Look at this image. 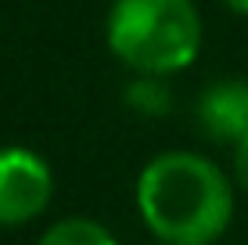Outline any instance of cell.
<instances>
[{"instance_id":"52a82bcc","label":"cell","mask_w":248,"mask_h":245,"mask_svg":"<svg viewBox=\"0 0 248 245\" xmlns=\"http://www.w3.org/2000/svg\"><path fill=\"white\" fill-rule=\"evenodd\" d=\"M234 184L248 195V133L234 145Z\"/></svg>"},{"instance_id":"6da1fadb","label":"cell","mask_w":248,"mask_h":245,"mask_svg":"<svg viewBox=\"0 0 248 245\" xmlns=\"http://www.w3.org/2000/svg\"><path fill=\"white\" fill-rule=\"evenodd\" d=\"M234 177L216 159L169 148L137 173V213L158 245H216L234 220Z\"/></svg>"},{"instance_id":"8992f818","label":"cell","mask_w":248,"mask_h":245,"mask_svg":"<svg viewBox=\"0 0 248 245\" xmlns=\"http://www.w3.org/2000/svg\"><path fill=\"white\" fill-rule=\"evenodd\" d=\"M36 245H119V238L112 234V227L93 216H65L50 224L36 238Z\"/></svg>"},{"instance_id":"7a4b0ae2","label":"cell","mask_w":248,"mask_h":245,"mask_svg":"<svg viewBox=\"0 0 248 245\" xmlns=\"http://www.w3.org/2000/svg\"><path fill=\"white\" fill-rule=\"evenodd\" d=\"M105 44L130 72L176 76L202 54V11L194 0H112Z\"/></svg>"},{"instance_id":"5b68a950","label":"cell","mask_w":248,"mask_h":245,"mask_svg":"<svg viewBox=\"0 0 248 245\" xmlns=\"http://www.w3.org/2000/svg\"><path fill=\"white\" fill-rule=\"evenodd\" d=\"M123 101L130 112L144 115V119H166L176 105L169 76H144V72H133V80L123 87Z\"/></svg>"},{"instance_id":"ba28073f","label":"cell","mask_w":248,"mask_h":245,"mask_svg":"<svg viewBox=\"0 0 248 245\" xmlns=\"http://www.w3.org/2000/svg\"><path fill=\"white\" fill-rule=\"evenodd\" d=\"M219 4H223L227 11H234V15H241V18H248V0H219Z\"/></svg>"},{"instance_id":"277c9868","label":"cell","mask_w":248,"mask_h":245,"mask_svg":"<svg viewBox=\"0 0 248 245\" xmlns=\"http://www.w3.org/2000/svg\"><path fill=\"white\" fill-rule=\"evenodd\" d=\"M194 119L209 141L234 148L248 133V80L241 76L209 80L194 98Z\"/></svg>"},{"instance_id":"3957f363","label":"cell","mask_w":248,"mask_h":245,"mask_svg":"<svg viewBox=\"0 0 248 245\" xmlns=\"http://www.w3.org/2000/svg\"><path fill=\"white\" fill-rule=\"evenodd\" d=\"M54 170L25 145H0V227H25L47 213Z\"/></svg>"}]
</instances>
